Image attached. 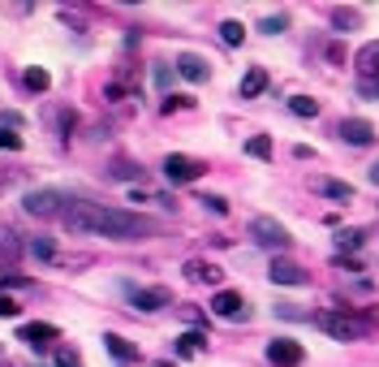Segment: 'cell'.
I'll list each match as a JSON object with an SVG mask.
<instances>
[{
	"label": "cell",
	"mask_w": 379,
	"mask_h": 367,
	"mask_svg": "<svg viewBox=\"0 0 379 367\" xmlns=\"http://www.w3.org/2000/svg\"><path fill=\"white\" fill-rule=\"evenodd\" d=\"M315 324L327 337H336V341H358V337H366L379 324V311H371V315H358V311H323V315H315Z\"/></svg>",
	"instance_id": "cell-2"
},
{
	"label": "cell",
	"mask_w": 379,
	"mask_h": 367,
	"mask_svg": "<svg viewBox=\"0 0 379 367\" xmlns=\"http://www.w3.org/2000/svg\"><path fill=\"white\" fill-rule=\"evenodd\" d=\"M172 346H177V354H181V359H194L198 350H203V346H207V337H203V333H198V329H190V333H181V337H177V341H172Z\"/></svg>",
	"instance_id": "cell-17"
},
{
	"label": "cell",
	"mask_w": 379,
	"mask_h": 367,
	"mask_svg": "<svg viewBox=\"0 0 379 367\" xmlns=\"http://www.w3.org/2000/svg\"><path fill=\"white\" fill-rule=\"evenodd\" d=\"M336 134H341L345 143H353V147H371V143H375V126H371V121H362V117H345L341 126H336Z\"/></svg>",
	"instance_id": "cell-9"
},
{
	"label": "cell",
	"mask_w": 379,
	"mask_h": 367,
	"mask_svg": "<svg viewBox=\"0 0 379 367\" xmlns=\"http://www.w3.org/2000/svg\"><path fill=\"white\" fill-rule=\"evenodd\" d=\"M246 152L255 156V160H272V138H267V134H255V138L246 143Z\"/></svg>",
	"instance_id": "cell-25"
},
{
	"label": "cell",
	"mask_w": 379,
	"mask_h": 367,
	"mask_svg": "<svg viewBox=\"0 0 379 367\" xmlns=\"http://www.w3.org/2000/svg\"><path fill=\"white\" fill-rule=\"evenodd\" d=\"M151 367H177V363H151Z\"/></svg>",
	"instance_id": "cell-38"
},
{
	"label": "cell",
	"mask_w": 379,
	"mask_h": 367,
	"mask_svg": "<svg viewBox=\"0 0 379 367\" xmlns=\"http://www.w3.org/2000/svg\"><path fill=\"white\" fill-rule=\"evenodd\" d=\"M267 359H272L276 367H302L306 350H302L297 341H289V337H276V341H267Z\"/></svg>",
	"instance_id": "cell-8"
},
{
	"label": "cell",
	"mask_w": 379,
	"mask_h": 367,
	"mask_svg": "<svg viewBox=\"0 0 379 367\" xmlns=\"http://www.w3.org/2000/svg\"><path fill=\"white\" fill-rule=\"evenodd\" d=\"M57 367H82V354L78 350H73V346H57Z\"/></svg>",
	"instance_id": "cell-27"
},
{
	"label": "cell",
	"mask_w": 379,
	"mask_h": 367,
	"mask_svg": "<svg viewBox=\"0 0 379 367\" xmlns=\"http://www.w3.org/2000/svg\"><path fill=\"white\" fill-rule=\"evenodd\" d=\"M0 363H5V354H0Z\"/></svg>",
	"instance_id": "cell-39"
},
{
	"label": "cell",
	"mask_w": 379,
	"mask_h": 367,
	"mask_svg": "<svg viewBox=\"0 0 379 367\" xmlns=\"http://www.w3.org/2000/svg\"><path fill=\"white\" fill-rule=\"evenodd\" d=\"M61 220L69 233H99V238H117V242H134V238L156 233L151 216H138L130 208H112V203H91V199H73L61 212Z\"/></svg>",
	"instance_id": "cell-1"
},
{
	"label": "cell",
	"mask_w": 379,
	"mask_h": 367,
	"mask_svg": "<svg viewBox=\"0 0 379 367\" xmlns=\"http://www.w3.org/2000/svg\"><path fill=\"white\" fill-rule=\"evenodd\" d=\"M220 39L229 43V48H237L246 39V27H241V22H220Z\"/></svg>",
	"instance_id": "cell-24"
},
{
	"label": "cell",
	"mask_w": 379,
	"mask_h": 367,
	"mask_svg": "<svg viewBox=\"0 0 379 367\" xmlns=\"http://www.w3.org/2000/svg\"><path fill=\"white\" fill-rule=\"evenodd\" d=\"M371 182H375V186H379V160H375V168H371Z\"/></svg>",
	"instance_id": "cell-37"
},
{
	"label": "cell",
	"mask_w": 379,
	"mask_h": 367,
	"mask_svg": "<svg viewBox=\"0 0 379 367\" xmlns=\"http://www.w3.org/2000/svg\"><path fill=\"white\" fill-rule=\"evenodd\" d=\"M31 255H35V259H57V242H52V238H35V242H31Z\"/></svg>",
	"instance_id": "cell-26"
},
{
	"label": "cell",
	"mask_w": 379,
	"mask_h": 367,
	"mask_svg": "<svg viewBox=\"0 0 379 367\" xmlns=\"http://www.w3.org/2000/svg\"><path fill=\"white\" fill-rule=\"evenodd\" d=\"M315 190L327 194V199H341V203L353 199V186H345V182H336V178H315Z\"/></svg>",
	"instance_id": "cell-16"
},
{
	"label": "cell",
	"mask_w": 379,
	"mask_h": 367,
	"mask_svg": "<svg viewBox=\"0 0 379 367\" xmlns=\"http://www.w3.org/2000/svg\"><path fill=\"white\" fill-rule=\"evenodd\" d=\"M198 203H203L207 212H216V216H224V212H229V203H224L220 194H203V199H198Z\"/></svg>",
	"instance_id": "cell-30"
},
{
	"label": "cell",
	"mask_w": 379,
	"mask_h": 367,
	"mask_svg": "<svg viewBox=\"0 0 379 367\" xmlns=\"http://www.w3.org/2000/svg\"><path fill=\"white\" fill-rule=\"evenodd\" d=\"M130 303H134L138 311H160V307H168V303H172V289H164V285H147V289H130Z\"/></svg>",
	"instance_id": "cell-10"
},
{
	"label": "cell",
	"mask_w": 379,
	"mask_h": 367,
	"mask_svg": "<svg viewBox=\"0 0 379 367\" xmlns=\"http://www.w3.org/2000/svg\"><path fill=\"white\" fill-rule=\"evenodd\" d=\"M285 27H289V17H285V13H276V17H263V22H259V31H263V35H281Z\"/></svg>",
	"instance_id": "cell-29"
},
{
	"label": "cell",
	"mask_w": 379,
	"mask_h": 367,
	"mask_svg": "<svg viewBox=\"0 0 379 367\" xmlns=\"http://www.w3.org/2000/svg\"><path fill=\"white\" fill-rule=\"evenodd\" d=\"M22 82H27L31 91H47V87H52V73H47V69H39V65H31L27 73H22Z\"/></svg>",
	"instance_id": "cell-20"
},
{
	"label": "cell",
	"mask_w": 379,
	"mask_h": 367,
	"mask_svg": "<svg viewBox=\"0 0 379 367\" xmlns=\"http://www.w3.org/2000/svg\"><path fill=\"white\" fill-rule=\"evenodd\" d=\"M57 337H61L57 324H43V320H35V324H17V341H27L31 350H52Z\"/></svg>",
	"instance_id": "cell-6"
},
{
	"label": "cell",
	"mask_w": 379,
	"mask_h": 367,
	"mask_svg": "<svg viewBox=\"0 0 379 367\" xmlns=\"http://www.w3.org/2000/svg\"><path fill=\"white\" fill-rule=\"evenodd\" d=\"M186 104H190L186 95H164V104H160V108H164V113H177V108H186Z\"/></svg>",
	"instance_id": "cell-33"
},
{
	"label": "cell",
	"mask_w": 379,
	"mask_h": 367,
	"mask_svg": "<svg viewBox=\"0 0 379 367\" xmlns=\"http://www.w3.org/2000/svg\"><path fill=\"white\" fill-rule=\"evenodd\" d=\"M134 173H138V168H134L130 160H117V164H108V178H117V182H134Z\"/></svg>",
	"instance_id": "cell-28"
},
{
	"label": "cell",
	"mask_w": 379,
	"mask_h": 367,
	"mask_svg": "<svg viewBox=\"0 0 379 367\" xmlns=\"http://www.w3.org/2000/svg\"><path fill=\"white\" fill-rule=\"evenodd\" d=\"M104 346H108V354H112V359H121V363H134V359H138V346H134L130 337L108 333V337H104Z\"/></svg>",
	"instance_id": "cell-15"
},
{
	"label": "cell",
	"mask_w": 379,
	"mask_h": 367,
	"mask_svg": "<svg viewBox=\"0 0 379 367\" xmlns=\"http://www.w3.org/2000/svg\"><path fill=\"white\" fill-rule=\"evenodd\" d=\"M362 242H366L362 229H341V233H336V247H341V251H358Z\"/></svg>",
	"instance_id": "cell-23"
},
{
	"label": "cell",
	"mask_w": 379,
	"mask_h": 367,
	"mask_svg": "<svg viewBox=\"0 0 379 367\" xmlns=\"http://www.w3.org/2000/svg\"><path fill=\"white\" fill-rule=\"evenodd\" d=\"M250 238H255V247H263V251H285L293 242L289 229L276 216H255V220H250Z\"/></svg>",
	"instance_id": "cell-3"
},
{
	"label": "cell",
	"mask_w": 379,
	"mask_h": 367,
	"mask_svg": "<svg viewBox=\"0 0 379 367\" xmlns=\"http://www.w3.org/2000/svg\"><path fill=\"white\" fill-rule=\"evenodd\" d=\"M0 147H5V152H17V147H22V134H9V130H0Z\"/></svg>",
	"instance_id": "cell-34"
},
{
	"label": "cell",
	"mask_w": 379,
	"mask_h": 367,
	"mask_svg": "<svg viewBox=\"0 0 379 367\" xmlns=\"http://www.w3.org/2000/svg\"><path fill=\"white\" fill-rule=\"evenodd\" d=\"M362 95H375V100H379V78H375V82H362Z\"/></svg>",
	"instance_id": "cell-36"
},
{
	"label": "cell",
	"mask_w": 379,
	"mask_h": 367,
	"mask_svg": "<svg viewBox=\"0 0 379 367\" xmlns=\"http://www.w3.org/2000/svg\"><path fill=\"white\" fill-rule=\"evenodd\" d=\"M207 173V164L203 160H194V156H168L164 160V178L172 182V186H190V182H198V178H203Z\"/></svg>",
	"instance_id": "cell-5"
},
{
	"label": "cell",
	"mask_w": 379,
	"mask_h": 367,
	"mask_svg": "<svg viewBox=\"0 0 379 367\" xmlns=\"http://www.w3.org/2000/svg\"><path fill=\"white\" fill-rule=\"evenodd\" d=\"M186 273H190L194 281H203V285H220V277H224L216 264H203V259H190V264H186Z\"/></svg>",
	"instance_id": "cell-18"
},
{
	"label": "cell",
	"mask_w": 379,
	"mask_h": 367,
	"mask_svg": "<svg viewBox=\"0 0 379 367\" xmlns=\"http://www.w3.org/2000/svg\"><path fill=\"white\" fill-rule=\"evenodd\" d=\"M267 277H272L276 285H302V281H306V268L293 264V259H272Z\"/></svg>",
	"instance_id": "cell-12"
},
{
	"label": "cell",
	"mask_w": 379,
	"mask_h": 367,
	"mask_svg": "<svg viewBox=\"0 0 379 367\" xmlns=\"http://www.w3.org/2000/svg\"><path fill=\"white\" fill-rule=\"evenodd\" d=\"M0 285H5V289H27L31 277H13V273H5V277H0Z\"/></svg>",
	"instance_id": "cell-31"
},
{
	"label": "cell",
	"mask_w": 379,
	"mask_h": 367,
	"mask_svg": "<svg viewBox=\"0 0 379 367\" xmlns=\"http://www.w3.org/2000/svg\"><path fill=\"white\" fill-rule=\"evenodd\" d=\"M289 113H297V117H319V100H311V95H293Z\"/></svg>",
	"instance_id": "cell-22"
},
{
	"label": "cell",
	"mask_w": 379,
	"mask_h": 367,
	"mask_svg": "<svg viewBox=\"0 0 379 367\" xmlns=\"http://www.w3.org/2000/svg\"><path fill=\"white\" fill-rule=\"evenodd\" d=\"M211 315H220V320H246V298L237 289H216V298H211Z\"/></svg>",
	"instance_id": "cell-7"
},
{
	"label": "cell",
	"mask_w": 379,
	"mask_h": 367,
	"mask_svg": "<svg viewBox=\"0 0 379 367\" xmlns=\"http://www.w3.org/2000/svg\"><path fill=\"white\" fill-rule=\"evenodd\" d=\"M332 27H336V31H358L362 17H358V9H345V5H341V9H332Z\"/></svg>",
	"instance_id": "cell-19"
},
{
	"label": "cell",
	"mask_w": 379,
	"mask_h": 367,
	"mask_svg": "<svg viewBox=\"0 0 379 367\" xmlns=\"http://www.w3.org/2000/svg\"><path fill=\"white\" fill-rule=\"evenodd\" d=\"M69 130H73V113H61V134L69 138Z\"/></svg>",
	"instance_id": "cell-35"
},
{
	"label": "cell",
	"mask_w": 379,
	"mask_h": 367,
	"mask_svg": "<svg viewBox=\"0 0 379 367\" xmlns=\"http://www.w3.org/2000/svg\"><path fill=\"white\" fill-rule=\"evenodd\" d=\"M22 255V238L13 229H0V259H17Z\"/></svg>",
	"instance_id": "cell-21"
},
{
	"label": "cell",
	"mask_w": 379,
	"mask_h": 367,
	"mask_svg": "<svg viewBox=\"0 0 379 367\" xmlns=\"http://www.w3.org/2000/svg\"><path fill=\"white\" fill-rule=\"evenodd\" d=\"M17 311H22V307H17L13 298H5V294H0V320H13Z\"/></svg>",
	"instance_id": "cell-32"
},
{
	"label": "cell",
	"mask_w": 379,
	"mask_h": 367,
	"mask_svg": "<svg viewBox=\"0 0 379 367\" xmlns=\"http://www.w3.org/2000/svg\"><path fill=\"white\" fill-rule=\"evenodd\" d=\"M69 203H73L69 194L52 190V186H47V190H27V199H22V208H27L31 216H61Z\"/></svg>",
	"instance_id": "cell-4"
},
{
	"label": "cell",
	"mask_w": 379,
	"mask_h": 367,
	"mask_svg": "<svg viewBox=\"0 0 379 367\" xmlns=\"http://www.w3.org/2000/svg\"><path fill=\"white\" fill-rule=\"evenodd\" d=\"M353 65H358V73H362V82H375L379 78V39H371L358 57H353Z\"/></svg>",
	"instance_id": "cell-13"
},
{
	"label": "cell",
	"mask_w": 379,
	"mask_h": 367,
	"mask_svg": "<svg viewBox=\"0 0 379 367\" xmlns=\"http://www.w3.org/2000/svg\"><path fill=\"white\" fill-rule=\"evenodd\" d=\"M172 69L181 73L186 82H207V78H211V65H207L203 57H198V52H181V57H177V65H172Z\"/></svg>",
	"instance_id": "cell-11"
},
{
	"label": "cell",
	"mask_w": 379,
	"mask_h": 367,
	"mask_svg": "<svg viewBox=\"0 0 379 367\" xmlns=\"http://www.w3.org/2000/svg\"><path fill=\"white\" fill-rule=\"evenodd\" d=\"M263 91H267V69L263 65H250L246 78H241V95H246V100H255V95H263Z\"/></svg>",
	"instance_id": "cell-14"
}]
</instances>
